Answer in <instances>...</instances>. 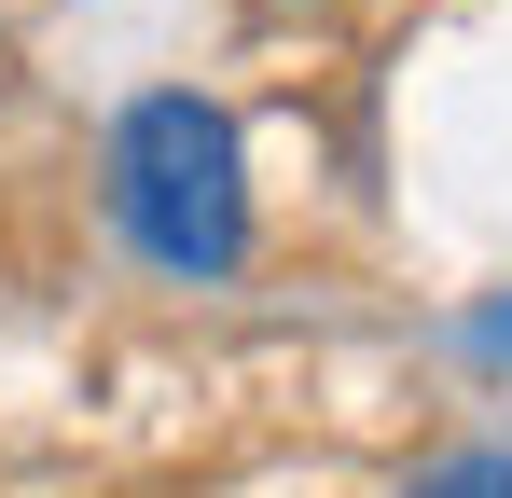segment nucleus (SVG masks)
Segmentation results:
<instances>
[{
    "label": "nucleus",
    "mask_w": 512,
    "mask_h": 498,
    "mask_svg": "<svg viewBox=\"0 0 512 498\" xmlns=\"http://www.w3.org/2000/svg\"><path fill=\"white\" fill-rule=\"evenodd\" d=\"M97 208L153 277L222 291L250 263V139H236V111L194 97V83H153L111 125V153H97Z\"/></svg>",
    "instance_id": "obj_1"
},
{
    "label": "nucleus",
    "mask_w": 512,
    "mask_h": 498,
    "mask_svg": "<svg viewBox=\"0 0 512 498\" xmlns=\"http://www.w3.org/2000/svg\"><path fill=\"white\" fill-rule=\"evenodd\" d=\"M471 346H485V360H512V305H485V319H471Z\"/></svg>",
    "instance_id": "obj_3"
},
{
    "label": "nucleus",
    "mask_w": 512,
    "mask_h": 498,
    "mask_svg": "<svg viewBox=\"0 0 512 498\" xmlns=\"http://www.w3.org/2000/svg\"><path fill=\"white\" fill-rule=\"evenodd\" d=\"M416 498H512V457H499V443H471V457H429V471H416Z\"/></svg>",
    "instance_id": "obj_2"
},
{
    "label": "nucleus",
    "mask_w": 512,
    "mask_h": 498,
    "mask_svg": "<svg viewBox=\"0 0 512 498\" xmlns=\"http://www.w3.org/2000/svg\"><path fill=\"white\" fill-rule=\"evenodd\" d=\"M277 14H319V0H277Z\"/></svg>",
    "instance_id": "obj_4"
}]
</instances>
